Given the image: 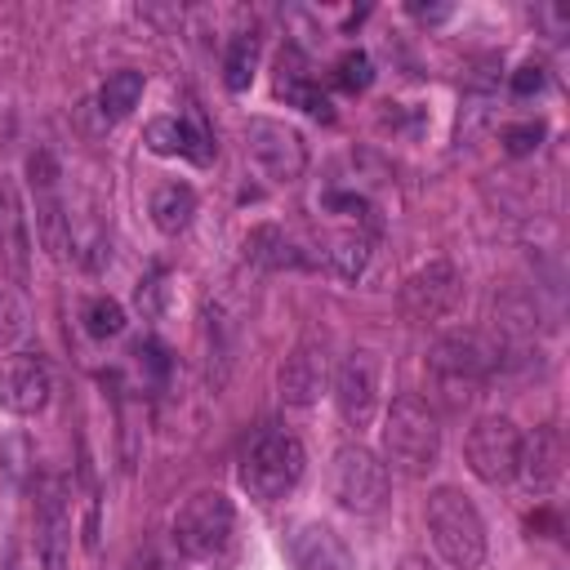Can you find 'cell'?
<instances>
[{
  "label": "cell",
  "mask_w": 570,
  "mask_h": 570,
  "mask_svg": "<svg viewBox=\"0 0 570 570\" xmlns=\"http://www.w3.org/2000/svg\"><path fill=\"white\" fill-rule=\"evenodd\" d=\"M428 374L445 405H468L494 379V338L481 330H445L428 347Z\"/></svg>",
  "instance_id": "1"
},
{
  "label": "cell",
  "mask_w": 570,
  "mask_h": 570,
  "mask_svg": "<svg viewBox=\"0 0 570 570\" xmlns=\"http://www.w3.org/2000/svg\"><path fill=\"white\" fill-rule=\"evenodd\" d=\"M428 534H432V548L441 552L445 566L454 570H476L485 561V548H490V534H485V521L476 512V503L454 490V485H436L428 494Z\"/></svg>",
  "instance_id": "2"
},
{
  "label": "cell",
  "mask_w": 570,
  "mask_h": 570,
  "mask_svg": "<svg viewBox=\"0 0 570 570\" xmlns=\"http://www.w3.org/2000/svg\"><path fill=\"white\" fill-rule=\"evenodd\" d=\"M383 459L405 472V476H428L441 459V423H436V410L414 396V392H401L392 405H387V419H383Z\"/></svg>",
  "instance_id": "3"
},
{
  "label": "cell",
  "mask_w": 570,
  "mask_h": 570,
  "mask_svg": "<svg viewBox=\"0 0 570 570\" xmlns=\"http://www.w3.org/2000/svg\"><path fill=\"white\" fill-rule=\"evenodd\" d=\"M303 472H307V450L285 428L263 432L245 450V459H240V485L258 503H281L285 494H294L298 481H303Z\"/></svg>",
  "instance_id": "4"
},
{
  "label": "cell",
  "mask_w": 570,
  "mask_h": 570,
  "mask_svg": "<svg viewBox=\"0 0 570 570\" xmlns=\"http://www.w3.org/2000/svg\"><path fill=\"white\" fill-rule=\"evenodd\" d=\"M174 548L191 561H218L232 548L236 534V503L223 490H196L178 512H174Z\"/></svg>",
  "instance_id": "5"
},
{
  "label": "cell",
  "mask_w": 570,
  "mask_h": 570,
  "mask_svg": "<svg viewBox=\"0 0 570 570\" xmlns=\"http://www.w3.org/2000/svg\"><path fill=\"white\" fill-rule=\"evenodd\" d=\"M330 494L352 517H379L387 508V463L356 441L338 445L330 463Z\"/></svg>",
  "instance_id": "6"
},
{
  "label": "cell",
  "mask_w": 570,
  "mask_h": 570,
  "mask_svg": "<svg viewBox=\"0 0 570 570\" xmlns=\"http://www.w3.org/2000/svg\"><path fill=\"white\" fill-rule=\"evenodd\" d=\"M27 187H31V200H36V236L62 263L67 249H71V218H67V205H62V165L49 147H36L27 156Z\"/></svg>",
  "instance_id": "7"
},
{
  "label": "cell",
  "mask_w": 570,
  "mask_h": 570,
  "mask_svg": "<svg viewBox=\"0 0 570 570\" xmlns=\"http://www.w3.org/2000/svg\"><path fill=\"white\" fill-rule=\"evenodd\" d=\"M245 156L254 160V169L267 178V183H298L303 169H307V147H303V134L285 120H272V116H249L245 120Z\"/></svg>",
  "instance_id": "8"
},
{
  "label": "cell",
  "mask_w": 570,
  "mask_h": 570,
  "mask_svg": "<svg viewBox=\"0 0 570 570\" xmlns=\"http://www.w3.org/2000/svg\"><path fill=\"white\" fill-rule=\"evenodd\" d=\"M517 454H521V428L508 414L476 419L463 441V459H468L472 476L485 485H508L517 476Z\"/></svg>",
  "instance_id": "9"
},
{
  "label": "cell",
  "mask_w": 570,
  "mask_h": 570,
  "mask_svg": "<svg viewBox=\"0 0 570 570\" xmlns=\"http://www.w3.org/2000/svg\"><path fill=\"white\" fill-rule=\"evenodd\" d=\"M459 294H463L459 267H454L450 258H428L419 272H410V276L401 281V312H405L410 321L428 325V321L450 316L454 303H459Z\"/></svg>",
  "instance_id": "10"
},
{
  "label": "cell",
  "mask_w": 570,
  "mask_h": 570,
  "mask_svg": "<svg viewBox=\"0 0 570 570\" xmlns=\"http://www.w3.org/2000/svg\"><path fill=\"white\" fill-rule=\"evenodd\" d=\"M330 387H334V405H338L343 423L356 428V432L370 428L374 414H379V356L365 352V347L347 352V356L334 365Z\"/></svg>",
  "instance_id": "11"
},
{
  "label": "cell",
  "mask_w": 570,
  "mask_h": 570,
  "mask_svg": "<svg viewBox=\"0 0 570 570\" xmlns=\"http://www.w3.org/2000/svg\"><path fill=\"white\" fill-rule=\"evenodd\" d=\"M53 396V374L45 365V356L36 352H13L0 361V405L18 419H31L49 405Z\"/></svg>",
  "instance_id": "12"
},
{
  "label": "cell",
  "mask_w": 570,
  "mask_h": 570,
  "mask_svg": "<svg viewBox=\"0 0 570 570\" xmlns=\"http://www.w3.org/2000/svg\"><path fill=\"white\" fill-rule=\"evenodd\" d=\"M276 387H281V401L285 405H312V401H321V392L330 387V352H325V343L321 338H303L281 361Z\"/></svg>",
  "instance_id": "13"
},
{
  "label": "cell",
  "mask_w": 570,
  "mask_h": 570,
  "mask_svg": "<svg viewBox=\"0 0 570 570\" xmlns=\"http://www.w3.org/2000/svg\"><path fill=\"white\" fill-rule=\"evenodd\" d=\"M517 476L530 494H552L566 476V441L557 428H534L530 436H521V454H517Z\"/></svg>",
  "instance_id": "14"
},
{
  "label": "cell",
  "mask_w": 570,
  "mask_h": 570,
  "mask_svg": "<svg viewBox=\"0 0 570 570\" xmlns=\"http://www.w3.org/2000/svg\"><path fill=\"white\" fill-rule=\"evenodd\" d=\"M289 561H294V570H356L352 548L325 521L294 525V534H289Z\"/></svg>",
  "instance_id": "15"
},
{
  "label": "cell",
  "mask_w": 570,
  "mask_h": 570,
  "mask_svg": "<svg viewBox=\"0 0 570 570\" xmlns=\"http://www.w3.org/2000/svg\"><path fill=\"white\" fill-rule=\"evenodd\" d=\"M36 543L45 570H67V548H71V512L62 499V481H49L36 508Z\"/></svg>",
  "instance_id": "16"
},
{
  "label": "cell",
  "mask_w": 570,
  "mask_h": 570,
  "mask_svg": "<svg viewBox=\"0 0 570 570\" xmlns=\"http://www.w3.org/2000/svg\"><path fill=\"white\" fill-rule=\"evenodd\" d=\"M142 138H147V147L156 156H183L191 165H209L214 160V147H209L205 129L196 120H183V116H156Z\"/></svg>",
  "instance_id": "17"
},
{
  "label": "cell",
  "mask_w": 570,
  "mask_h": 570,
  "mask_svg": "<svg viewBox=\"0 0 570 570\" xmlns=\"http://www.w3.org/2000/svg\"><path fill=\"white\" fill-rule=\"evenodd\" d=\"M276 94H281L285 102L303 107V111H307V116H316V120H334V102L312 85L307 62H303L294 49H285V53L276 58Z\"/></svg>",
  "instance_id": "18"
},
{
  "label": "cell",
  "mask_w": 570,
  "mask_h": 570,
  "mask_svg": "<svg viewBox=\"0 0 570 570\" xmlns=\"http://www.w3.org/2000/svg\"><path fill=\"white\" fill-rule=\"evenodd\" d=\"M245 258L263 272H294V267H307V254L285 236V227L276 223H258L249 227L245 236Z\"/></svg>",
  "instance_id": "19"
},
{
  "label": "cell",
  "mask_w": 570,
  "mask_h": 570,
  "mask_svg": "<svg viewBox=\"0 0 570 570\" xmlns=\"http://www.w3.org/2000/svg\"><path fill=\"white\" fill-rule=\"evenodd\" d=\"M370 258H374V232H338V236H330V245H325V254H321V267L334 276V281H361L365 276V267H370Z\"/></svg>",
  "instance_id": "20"
},
{
  "label": "cell",
  "mask_w": 570,
  "mask_h": 570,
  "mask_svg": "<svg viewBox=\"0 0 570 570\" xmlns=\"http://www.w3.org/2000/svg\"><path fill=\"white\" fill-rule=\"evenodd\" d=\"M27 218H22V205H18V196H13V187L0 178V249H4V258H9V267H13V276L22 281L27 276Z\"/></svg>",
  "instance_id": "21"
},
{
  "label": "cell",
  "mask_w": 570,
  "mask_h": 570,
  "mask_svg": "<svg viewBox=\"0 0 570 570\" xmlns=\"http://www.w3.org/2000/svg\"><path fill=\"white\" fill-rule=\"evenodd\" d=\"M191 214H196V191L187 183H160L151 191V223L165 232V236H178L191 227Z\"/></svg>",
  "instance_id": "22"
},
{
  "label": "cell",
  "mask_w": 570,
  "mask_h": 570,
  "mask_svg": "<svg viewBox=\"0 0 570 570\" xmlns=\"http://www.w3.org/2000/svg\"><path fill=\"white\" fill-rule=\"evenodd\" d=\"M254 71H258V31L245 27V31H236V36L227 40V53H223V85H227L232 94H245L249 80H254Z\"/></svg>",
  "instance_id": "23"
},
{
  "label": "cell",
  "mask_w": 570,
  "mask_h": 570,
  "mask_svg": "<svg viewBox=\"0 0 570 570\" xmlns=\"http://www.w3.org/2000/svg\"><path fill=\"white\" fill-rule=\"evenodd\" d=\"M142 71H134V67H125V71H111L107 80H102V89H98V111H102V120L111 125V120H125L134 107H138V98H142Z\"/></svg>",
  "instance_id": "24"
},
{
  "label": "cell",
  "mask_w": 570,
  "mask_h": 570,
  "mask_svg": "<svg viewBox=\"0 0 570 570\" xmlns=\"http://www.w3.org/2000/svg\"><path fill=\"white\" fill-rule=\"evenodd\" d=\"M85 330H89L94 338H116V334H125V307H120L116 298H107V294H94V298L85 303Z\"/></svg>",
  "instance_id": "25"
},
{
  "label": "cell",
  "mask_w": 570,
  "mask_h": 570,
  "mask_svg": "<svg viewBox=\"0 0 570 570\" xmlns=\"http://www.w3.org/2000/svg\"><path fill=\"white\" fill-rule=\"evenodd\" d=\"M334 80H338L347 94L370 89V80H374V62H370V53H365V49H347V53L334 62Z\"/></svg>",
  "instance_id": "26"
},
{
  "label": "cell",
  "mask_w": 570,
  "mask_h": 570,
  "mask_svg": "<svg viewBox=\"0 0 570 570\" xmlns=\"http://www.w3.org/2000/svg\"><path fill=\"white\" fill-rule=\"evenodd\" d=\"M27 334V312L9 285H0V352H9Z\"/></svg>",
  "instance_id": "27"
},
{
  "label": "cell",
  "mask_w": 570,
  "mask_h": 570,
  "mask_svg": "<svg viewBox=\"0 0 570 570\" xmlns=\"http://www.w3.org/2000/svg\"><path fill=\"white\" fill-rule=\"evenodd\" d=\"M539 138H543V125H512V129H503V147H508L512 156L534 151V147H539Z\"/></svg>",
  "instance_id": "28"
},
{
  "label": "cell",
  "mask_w": 570,
  "mask_h": 570,
  "mask_svg": "<svg viewBox=\"0 0 570 570\" xmlns=\"http://www.w3.org/2000/svg\"><path fill=\"white\" fill-rule=\"evenodd\" d=\"M543 85H548V76H543L539 62H525V67L512 71V94H517V98H530V94H539Z\"/></svg>",
  "instance_id": "29"
},
{
  "label": "cell",
  "mask_w": 570,
  "mask_h": 570,
  "mask_svg": "<svg viewBox=\"0 0 570 570\" xmlns=\"http://www.w3.org/2000/svg\"><path fill=\"white\" fill-rule=\"evenodd\" d=\"M410 13L423 22H441V18H450V4H410Z\"/></svg>",
  "instance_id": "30"
},
{
  "label": "cell",
  "mask_w": 570,
  "mask_h": 570,
  "mask_svg": "<svg viewBox=\"0 0 570 570\" xmlns=\"http://www.w3.org/2000/svg\"><path fill=\"white\" fill-rule=\"evenodd\" d=\"M396 570H436L428 557H419V552H410V557H401V566Z\"/></svg>",
  "instance_id": "31"
}]
</instances>
